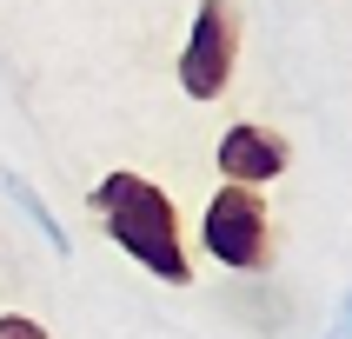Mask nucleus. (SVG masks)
Segmentation results:
<instances>
[{"mask_svg": "<svg viewBox=\"0 0 352 339\" xmlns=\"http://www.w3.org/2000/svg\"><path fill=\"white\" fill-rule=\"evenodd\" d=\"M239 0H199L193 27H186V47H179V87L186 100H219L226 80L239 67Z\"/></svg>", "mask_w": 352, "mask_h": 339, "instance_id": "7ed1b4c3", "label": "nucleus"}, {"mask_svg": "<svg viewBox=\"0 0 352 339\" xmlns=\"http://www.w3.org/2000/svg\"><path fill=\"white\" fill-rule=\"evenodd\" d=\"M213 166L226 186H273L286 166H293V146H286V133L279 127H259V120H239V127H226L213 146Z\"/></svg>", "mask_w": 352, "mask_h": 339, "instance_id": "20e7f679", "label": "nucleus"}, {"mask_svg": "<svg viewBox=\"0 0 352 339\" xmlns=\"http://www.w3.org/2000/svg\"><path fill=\"white\" fill-rule=\"evenodd\" d=\"M199 253L233 266V273H259L273 259V213L259 186H219L199 213Z\"/></svg>", "mask_w": 352, "mask_h": 339, "instance_id": "f03ea898", "label": "nucleus"}, {"mask_svg": "<svg viewBox=\"0 0 352 339\" xmlns=\"http://www.w3.org/2000/svg\"><path fill=\"white\" fill-rule=\"evenodd\" d=\"M0 186H7V199H14L20 213H27V219H34V226H40V233H47V246H54L60 259L74 253V239H67V226H60V219H54V206H47V199H40L34 186H27V179H20V173H0Z\"/></svg>", "mask_w": 352, "mask_h": 339, "instance_id": "39448f33", "label": "nucleus"}, {"mask_svg": "<svg viewBox=\"0 0 352 339\" xmlns=\"http://www.w3.org/2000/svg\"><path fill=\"white\" fill-rule=\"evenodd\" d=\"M0 339H54L47 326H34L27 313H0Z\"/></svg>", "mask_w": 352, "mask_h": 339, "instance_id": "423d86ee", "label": "nucleus"}, {"mask_svg": "<svg viewBox=\"0 0 352 339\" xmlns=\"http://www.w3.org/2000/svg\"><path fill=\"white\" fill-rule=\"evenodd\" d=\"M87 206H94L107 239H113L133 266H146V273L166 279V286H186V279H193V259H186L179 213H173V199H166V186H153L146 173H126V166H120V173H100Z\"/></svg>", "mask_w": 352, "mask_h": 339, "instance_id": "f257e3e1", "label": "nucleus"}]
</instances>
